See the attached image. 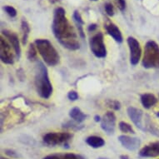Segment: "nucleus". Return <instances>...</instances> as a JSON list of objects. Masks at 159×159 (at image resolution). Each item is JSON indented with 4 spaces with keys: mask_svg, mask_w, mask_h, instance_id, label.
I'll list each match as a JSON object with an SVG mask.
<instances>
[{
    "mask_svg": "<svg viewBox=\"0 0 159 159\" xmlns=\"http://www.w3.org/2000/svg\"><path fill=\"white\" fill-rule=\"evenodd\" d=\"M127 112H128L129 118L137 128L143 131H146V128H145V126H143V112L141 109L134 107H128Z\"/></svg>",
    "mask_w": 159,
    "mask_h": 159,
    "instance_id": "9b49d317",
    "label": "nucleus"
},
{
    "mask_svg": "<svg viewBox=\"0 0 159 159\" xmlns=\"http://www.w3.org/2000/svg\"><path fill=\"white\" fill-rule=\"evenodd\" d=\"M12 46L7 41L5 38L1 36L0 38V58L5 64H13L14 63V54Z\"/></svg>",
    "mask_w": 159,
    "mask_h": 159,
    "instance_id": "6e6552de",
    "label": "nucleus"
},
{
    "mask_svg": "<svg viewBox=\"0 0 159 159\" xmlns=\"http://www.w3.org/2000/svg\"><path fill=\"white\" fill-rule=\"evenodd\" d=\"M34 84L37 93L42 98H49L52 94V85L48 77V72L46 66L42 62H38L35 72Z\"/></svg>",
    "mask_w": 159,
    "mask_h": 159,
    "instance_id": "f03ea898",
    "label": "nucleus"
},
{
    "mask_svg": "<svg viewBox=\"0 0 159 159\" xmlns=\"http://www.w3.org/2000/svg\"><path fill=\"white\" fill-rule=\"evenodd\" d=\"M68 98L70 101H77L79 98L78 93L76 91H70L68 94Z\"/></svg>",
    "mask_w": 159,
    "mask_h": 159,
    "instance_id": "a878e982",
    "label": "nucleus"
},
{
    "mask_svg": "<svg viewBox=\"0 0 159 159\" xmlns=\"http://www.w3.org/2000/svg\"><path fill=\"white\" fill-rule=\"evenodd\" d=\"M97 27L98 26H97V24H90V25L89 26V28H88V30H89V32H93L96 30Z\"/></svg>",
    "mask_w": 159,
    "mask_h": 159,
    "instance_id": "c85d7f7f",
    "label": "nucleus"
},
{
    "mask_svg": "<svg viewBox=\"0 0 159 159\" xmlns=\"http://www.w3.org/2000/svg\"><path fill=\"white\" fill-rule=\"evenodd\" d=\"M1 159H8V158H5V157H1Z\"/></svg>",
    "mask_w": 159,
    "mask_h": 159,
    "instance_id": "473e14b6",
    "label": "nucleus"
},
{
    "mask_svg": "<svg viewBox=\"0 0 159 159\" xmlns=\"http://www.w3.org/2000/svg\"><path fill=\"white\" fill-rule=\"evenodd\" d=\"M142 157H159V141L148 144L139 151Z\"/></svg>",
    "mask_w": 159,
    "mask_h": 159,
    "instance_id": "ddd939ff",
    "label": "nucleus"
},
{
    "mask_svg": "<svg viewBox=\"0 0 159 159\" xmlns=\"http://www.w3.org/2000/svg\"><path fill=\"white\" fill-rule=\"evenodd\" d=\"M3 10L5 11V13L8 14V16H10L11 18H14L17 15V10L15 8L12 7V6L6 5L3 7Z\"/></svg>",
    "mask_w": 159,
    "mask_h": 159,
    "instance_id": "5701e85b",
    "label": "nucleus"
},
{
    "mask_svg": "<svg viewBox=\"0 0 159 159\" xmlns=\"http://www.w3.org/2000/svg\"><path fill=\"white\" fill-rule=\"evenodd\" d=\"M118 141L120 142L122 146L129 151H136L138 149L141 141L138 138H133L128 135H121L118 137Z\"/></svg>",
    "mask_w": 159,
    "mask_h": 159,
    "instance_id": "f8f14e48",
    "label": "nucleus"
},
{
    "mask_svg": "<svg viewBox=\"0 0 159 159\" xmlns=\"http://www.w3.org/2000/svg\"><path fill=\"white\" fill-rule=\"evenodd\" d=\"M98 159H108V158H106V157H99Z\"/></svg>",
    "mask_w": 159,
    "mask_h": 159,
    "instance_id": "2f4dec72",
    "label": "nucleus"
},
{
    "mask_svg": "<svg viewBox=\"0 0 159 159\" xmlns=\"http://www.w3.org/2000/svg\"><path fill=\"white\" fill-rule=\"evenodd\" d=\"M2 35H3L5 39H8V42L13 47L16 58L19 59L20 56H21V48H20V43H19V39H18V35L15 33L7 30V29L2 30Z\"/></svg>",
    "mask_w": 159,
    "mask_h": 159,
    "instance_id": "9d476101",
    "label": "nucleus"
},
{
    "mask_svg": "<svg viewBox=\"0 0 159 159\" xmlns=\"http://www.w3.org/2000/svg\"><path fill=\"white\" fill-rule=\"evenodd\" d=\"M72 134L68 133H48L43 136V143L48 146H57L67 143L71 138Z\"/></svg>",
    "mask_w": 159,
    "mask_h": 159,
    "instance_id": "423d86ee",
    "label": "nucleus"
},
{
    "mask_svg": "<svg viewBox=\"0 0 159 159\" xmlns=\"http://www.w3.org/2000/svg\"><path fill=\"white\" fill-rule=\"evenodd\" d=\"M106 104L108 107L112 108L113 110H119L121 108V103L117 100H112V99H108L106 101Z\"/></svg>",
    "mask_w": 159,
    "mask_h": 159,
    "instance_id": "4be33fe9",
    "label": "nucleus"
},
{
    "mask_svg": "<svg viewBox=\"0 0 159 159\" xmlns=\"http://www.w3.org/2000/svg\"><path fill=\"white\" fill-rule=\"evenodd\" d=\"M117 8H119V10L124 11L126 8V1L125 0H115Z\"/></svg>",
    "mask_w": 159,
    "mask_h": 159,
    "instance_id": "bb28decb",
    "label": "nucleus"
},
{
    "mask_svg": "<svg viewBox=\"0 0 159 159\" xmlns=\"http://www.w3.org/2000/svg\"><path fill=\"white\" fill-rule=\"evenodd\" d=\"M92 1H98V0H92Z\"/></svg>",
    "mask_w": 159,
    "mask_h": 159,
    "instance_id": "f704fd0d",
    "label": "nucleus"
},
{
    "mask_svg": "<svg viewBox=\"0 0 159 159\" xmlns=\"http://www.w3.org/2000/svg\"><path fill=\"white\" fill-rule=\"evenodd\" d=\"M105 11H106V13L107 15L110 16V17L114 15V8H113L112 3H107L105 4Z\"/></svg>",
    "mask_w": 159,
    "mask_h": 159,
    "instance_id": "393cba45",
    "label": "nucleus"
},
{
    "mask_svg": "<svg viewBox=\"0 0 159 159\" xmlns=\"http://www.w3.org/2000/svg\"><path fill=\"white\" fill-rule=\"evenodd\" d=\"M101 120H102V118L99 117L98 115H96V116L94 117V121H95V122H97V123H98V122H101Z\"/></svg>",
    "mask_w": 159,
    "mask_h": 159,
    "instance_id": "c756f323",
    "label": "nucleus"
},
{
    "mask_svg": "<svg viewBox=\"0 0 159 159\" xmlns=\"http://www.w3.org/2000/svg\"><path fill=\"white\" fill-rule=\"evenodd\" d=\"M142 65L147 69L159 68V45L152 40L145 44Z\"/></svg>",
    "mask_w": 159,
    "mask_h": 159,
    "instance_id": "20e7f679",
    "label": "nucleus"
},
{
    "mask_svg": "<svg viewBox=\"0 0 159 159\" xmlns=\"http://www.w3.org/2000/svg\"><path fill=\"white\" fill-rule=\"evenodd\" d=\"M4 152H5V153L7 154L8 156L12 157H15V158H17V157H19V155L18 154V152H16L14 150H12V149H5V150H4Z\"/></svg>",
    "mask_w": 159,
    "mask_h": 159,
    "instance_id": "cd10ccee",
    "label": "nucleus"
},
{
    "mask_svg": "<svg viewBox=\"0 0 159 159\" xmlns=\"http://www.w3.org/2000/svg\"><path fill=\"white\" fill-rule=\"evenodd\" d=\"M73 21L75 24H84V22L83 20V18H82L81 14L79 13V12L77 10L74 11V13L73 14Z\"/></svg>",
    "mask_w": 159,
    "mask_h": 159,
    "instance_id": "b1692460",
    "label": "nucleus"
},
{
    "mask_svg": "<svg viewBox=\"0 0 159 159\" xmlns=\"http://www.w3.org/2000/svg\"><path fill=\"white\" fill-rule=\"evenodd\" d=\"M115 127H116V116L114 112H106L101 120L102 129L108 135H112L115 132Z\"/></svg>",
    "mask_w": 159,
    "mask_h": 159,
    "instance_id": "1a4fd4ad",
    "label": "nucleus"
},
{
    "mask_svg": "<svg viewBox=\"0 0 159 159\" xmlns=\"http://www.w3.org/2000/svg\"><path fill=\"white\" fill-rule=\"evenodd\" d=\"M105 29L107 30V33L114 39L115 41L118 43H122L123 41V35L121 33L120 29L117 28V25H115L112 23H109L108 24L105 25Z\"/></svg>",
    "mask_w": 159,
    "mask_h": 159,
    "instance_id": "4468645a",
    "label": "nucleus"
},
{
    "mask_svg": "<svg viewBox=\"0 0 159 159\" xmlns=\"http://www.w3.org/2000/svg\"><path fill=\"white\" fill-rule=\"evenodd\" d=\"M37 48L33 43L29 44V49H28V58L30 61H35L37 59Z\"/></svg>",
    "mask_w": 159,
    "mask_h": 159,
    "instance_id": "412c9836",
    "label": "nucleus"
},
{
    "mask_svg": "<svg viewBox=\"0 0 159 159\" xmlns=\"http://www.w3.org/2000/svg\"><path fill=\"white\" fill-rule=\"evenodd\" d=\"M89 45L90 49L95 57L103 58L107 56V48L105 46L103 34L102 33L99 32L92 37L89 40Z\"/></svg>",
    "mask_w": 159,
    "mask_h": 159,
    "instance_id": "39448f33",
    "label": "nucleus"
},
{
    "mask_svg": "<svg viewBox=\"0 0 159 159\" xmlns=\"http://www.w3.org/2000/svg\"><path fill=\"white\" fill-rule=\"evenodd\" d=\"M129 52H130V63L132 66H136L139 63L142 56V48L140 43L133 37H128L127 39Z\"/></svg>",
    "mask_w": 159,
    "mask_h": 159,
    "instance_id": "0eeeda50",
    "label": "nucleus"
},
{
    "mask_svg": "<svg viewBox=\"0 0 159 159\" xmlns=\"http://www.w3.org/2000/svg\"><path fill=\"white\" fill-rule=\"evenodd\" d=\"M157 117H159V112L158 113H157Z\"/></svg>",
    "mask_w": 159,
    "mask_h": 159,
    "instance_id": "72a5a7b5",
    "label": "nucleus"
},
{
    "mask_svg": "<svg viewBox=\"0 0 159 159\" xmlns=\"http://www.w3.org/2000/svg\"><path fill=\"white\" fill-rule=\"evenodd\" d=\"M119 129L121 130V132H123L124 133H129V134H135V131L133 128V127L129 124V123H126V122H120L119 123Z\"/></svg>",
    "mask_w": 159,
    "mask_h": 159,
    "instance_id": "aec40b11",
    "label": "nucleus"
},
{
    "mask_svg": "<svg viewBox=\"0 0 159 159\" xmlns=\"http://www.w3.org/2000/svg\"><path fill=\"white\" fill-rule=\"evenodd\" d=\"M120 159H129V157L128 155H121Z\"/></svg>",
    "mask_w": 159,
    "mask_h": 159,
    "instance_id": "7c9ffc66",
    "label": "nucleus"
},
{
    "mask_svg": "<svg viewBox=\"0 0 159 159\" xmlns=\"http://www.w3.org/2000/svg\"><path fill=\"white\" fill-rule=\"evenodd\" d=\"M141 102L143 107H145L146 109H149L152 107H153L154 105L157 104V98L153 94L144 93L141 96Z\"/></svg>",
    "mask_w": 159,
    "mask_h": 159,
    "instance_id": "2eb2a0df",
    "label": "nucleus"
},
{
    "mask_svg": "<svg viewBox=\"0 0 159 159\" xmlns=\"http://www.w3.org/2000/svg\"><path fill=\"white\" fill-rule=\"evenodd\" d=\"M21 30H22V43L23 45H26L29 39V33H30V27L25 18H23L21 22Z\"/></svg>",
    "mask_w": 159,
    "mask_h": 159,
    "instance_id": "6ab92c4d",
    "label": "nucleus"
},
{
    "mask_svg": "<svg viewBox=\"0 0 159 159\" xmlns=\"http://www.w3.org/2000/svg\"><path fill=\"white\" fill-rule=\"evenodd\" d=\"M52 30L55 38L63 47L72 51L79 49L80 43L78 34L68 20L63 8H57L54 10Z\"/></svg>",
    "mask_w": 159,
    "mask_h": 159,
    "instance_id": "f257e3e1",
    "label": "nucleus"
},
{
    "mask_svg": "<svg viewBox=\"0 0 159 159\" xmlns=\"http://www.w3.org/2000/svg\"><path fill=\"white\" fill-rule=\"evenodd\" d=\"M158 97H159V95H158Z\"/></svg>",
    "mask_w": 159,
    "mask_h": 159,
    "instance_id": "c9c22d12",
    "label": "nucleus"
},
{
    "mask_svg": "<svg viewBox=\"0 0 159 159\" xmlns=\"http://www.w3.org/2000/svg\"><path fill=\"white\" fill-rule=\"evenodd\" d=\"M43 159H84V157L74 153H58L51 154Z\"/></svg>",
    "mask_w": 159,
    "mask_h": 159,
    "instance_id": "a211bd4d",
    "label": "nucleus"
},
{
    "mask_svg": "<svg viewBox=\"0 0 159 159\" xmlns=\"http://www.w3.org/2000/svg\"><path fill=\"white\" fill-rule=\"evenodd\" d=\"M69 116L73 119L77 123H81L84 121H85L87 116L84 114V112H82V110L79 107H73L72 109L69 111Z\"/></svg>",
    "mask_w": 159,
    "mask_h": 159,
    "instance_id": "dca6fc26",
    "label": "nucleus"
},
{
    "mask_svg": "<svg viewBox=\"0 0 159 159\" xmlns=\"http://www.w3.org/2000/svg\"><path fill=\"white\" fill-rule=\"evenodd\" d=\"M86 143L88 145L93 148H100L104 146L105 144L103 138L98 136H90L89 138H87Z\"/></svg>",
    "mask_w": 159,
    "mask_h": 159,
    "instance_id": "f3484780",
    "label": "nucleus"
},
{
    "mask_svg": "<svg viewBox=\"0 0 159 159\" xmlns=\"http://www.w3.org/2000/svg\"><path fill=\"white\" fill-rule=\"evenodd\" d=\"M34 43L38 52L47 65L54 67L59 63L60 56L49 40L43 39H36Z\"/></svg>",
    "mask_w": 159,
    "mask_h": 159,
    "instance_id": "7ed1b4c3",
    "label": "nucleus"
}]
</instances>
